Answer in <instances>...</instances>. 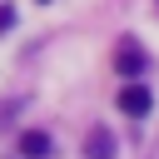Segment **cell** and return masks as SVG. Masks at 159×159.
Wrapping results in <instances>:
<instances>
[{
  "label": "cell",
  "instance_id": "1",
  "mask_svg": "<svg viewBox=\"0 0 159 159\" xmlns=\"http://www.w3.org/2000/svg\"><path fill=\"white\" fill-rule=\"evenodd\" d=\"M149 104H154V99H149V89H144L139 80H129V84L119 89V109H124V114L139 119V114H149Z\"/></svg>",
  "mask_w": 159,
  "mask_h": 159
},
{
  "label": "cell",
  "instance_id": "2",
  "mask_svg": "<svg viewBox=\"0 0 159 159\" xmlns=\"http://www.w3.org/2000/svg\"><path fill=\"white\" fill-rule=\"evenodd\" d=\"M114 65H119V75H124V80H139V75H144V50H139L134 40H124V45H119V55H114Z\"/></svg>",
  "mask_w": 159,
  "mask_h": 159
},
{
  "label": "cell",
  "instance_id": "3",
  "mask_svg": "<svg viewBox=\"0 0 159 159\" xmlns=\"http://www.w3.org/2000/svg\"><path fill=\"white\" fill-rule=\"evenodd\" d=\"M50 149H55V144H50L45 129H25V134H20V159H50Z\"/></svg>",
  "mask_w": 159,
  "mask_h": 159
},
{
  "label": "cell",
  "instance_id": "4",
  "mask_svg": "<svg viewBox=\"0 0 159 159\" xmlns=\"http://www.w3.org/2000/svg\"><path fill=\"white\" fill-rule=\"evenodd\" d=\"M84 149H89V159H114V134L109 129H89Z\"/></svg>",
  "mask_w": 159,
  "mask_h": 159
},
{
  "label": "cell",
  "instance_id": "5",
  "mask_svg": "<svg viewBox=\"0 0 159 159\" xmlns=\"http://www.w3.org/2000/svg\"><path fill=\"white\" fill-rule=\"evenodd\" d=\"M10 20H15V10H10V5H0V30H5Z\"/></svg>",
  "mask_w": 159,
  "mask_h": 159
}]
</instances>
